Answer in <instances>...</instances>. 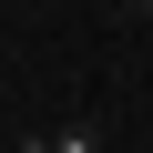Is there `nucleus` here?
<instances>
[{
    "instance_id": "obj_1",
    "label": "nucleus",
    "mask_w": 153,
    "mask_h": 153,
    "mask_svg": "<svg viewBox=\"0 0 153 153\" xmlns=\"http://www.w3.org/2000/svg\"><path fill=\"white\" fill-rule=\"evenodd\" d=\"M51 153H102V133H92V123H61V133H51Z\"/></svg>"
},
{
    "instance_id": "obj_2",
    "label": "nucleus",
    "mask_w": 153,
    "mask_h": 153,
    "mask_svg": "<svg viewBox=\"0 0 153 153\" xmlns=\"http://www.w3.org/2000/svg\"><path fill=\"white\" fill-rule=\"evenodd\" d=\"M123 10H133V21H153V0H123Z\"/></svg>"
}]
</instances>
